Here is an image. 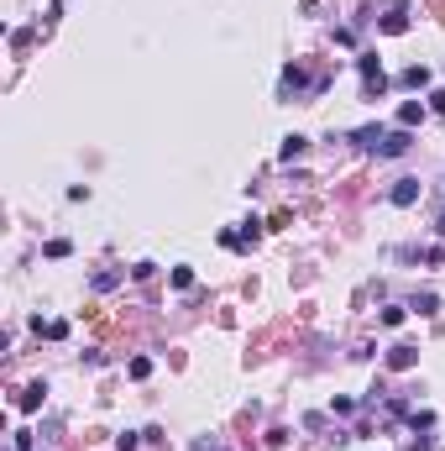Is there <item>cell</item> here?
<instances>
[{"label": "cell", "mask_w": 445, "mask_h": 451, "mask_svg": "<svg viewBox=\"0 0 445 451\" xmlns=\"http://www.w3.org/2000/svg\"><path fill=\"white\" fill-rule=\"evenodd\" d=\"M377 26H383L387 37H403V32H409V0H393V6H387V16H383Z\"/></svg>", "instance_id": "1"}, {"label": "cell", "mask_w": 445, "mask_h": 451, "mask_svg": "<svg viewBox=\"0 0 445 451\" xmlns=\"http://www.w3.org/2000/svg\"><path fill=\"white\" fill-rule=\"evenodd\" d=\"M409 147H414L409 126H399V131H387V137H383V147H377V158H403Z\"/></svg>", "instance_id": "2"}, {"label": "cell", "mask_w": 445, "mask_h": 451, "mask_svg": "<svg viewBox=\"0 0 445 451\" xmlns=\"http://www.w3.org/2000/svg\"><path fill=\"white\" fill-rule=\"evenodd\" d=\"M414 362H419V346H409V341H399L393 352H387V368H393V373H409Z\"/></svg>", "instance_id": "3"}, {"label": "cell", "mask_w": 445, "mask_h": 451, "mask_svg": "<svg viewBox=\"0 0 445 451\" xmlns=\"http://www.w3.org/2000/svg\"><path fill=\"white\" fill-rule=\"evenodd\" d=\"M387 200L399 205V210H403V205H414V200H419V178H399V184L387 189Z\"/></svg>", "instance_id": "4"}, {"label": "cell", "mask_w": 445, "mask_h": 451, "mask_svg": "<svg viewBox=\"0 0 445 451\" xmlns=\"http://www.w3.org/2000/svg\"><path fill=\"white\" fill-rule=\"evenodd\" d=\"M383 137H387L383 126H362V131H356V137H351V142L362 147V153H377V147H383Z\"/></svg>", "instance_id": "5"}, {"label": "cell", "mask_w": 445, "mask_h": 451, "mask_svg": "<svg viewBox=\"0 0 445 451\" xmlns=\"http://www.w3.org/2000/svg\"><path fill=\"white\" fill-rule=\"evenodd\" d=\"M42 399H47V383H26V389H21V399H16V404H21L26 415H32V409H42Z\"/></svg>", "instance_id": "6"}, {"label": "cell", "mask_w": 445, "mask_h": 451, "mask_svg": "<svg viewBox=\"0 0 445 451\" xmlns=\"http://www.w3.org/2000/svg\"><path fill=\"white\" fill-rule=\"evenodd\" d=\"M309 90V79H304V69L293 63V69H283V95H304Z\"/></svg>", "instance_id": "7"}, {"label": "cell", "mask_w": 445, "mask_h": 451, "mask_svg": "<svg viewBox=\"0 0 445 451\" xmlns=\"http://www.w3.org/2000/svg\"><path fill=\"white\" fill-rule=\"evenodd\" d=\"M304 147H309V137H299V131H293V137H283L278 158H283V163H293V158H304Z\"/></svg>", "instance_id": "8"}, {"label": "cell", "mask_w": 445, "mask_h": 451, "mask_svg": "<svg viewBox=\"0 0 445 451\" xmlns=\"http://www.w3.org/2000/svg\"><path fill=\"white\" fill-rule=\"evenodd\" d=\"M121 278H126L121 268H105V273H94V278H89V289H94V294H110V289H116Z\"/></svg>", "instance_id": "9"}, {"label": "cell", "mask_w": 445, "mask_h": 451, "mask_svg": "<svg viewBox=\"0 0 445 451\" xmlns=\"http://www.w3.org/2000/svg\"><path fill=\"white\" fill-rule=\"evenodd\" d=\"M32 331L47 336V341H63V336H69V321H32Z\"/></svg>", "instance_id": "10"}, {"label": "cell", "mask_w": 445, "mask_h": 451, "mask_svg": "<svg viewBox=\"0 0 445 451\" xmlns=\"http://www.w3.org/2000/svg\"><path fill=\"white\" fill-rule=\"evenodd\" d=\"M424 121V105L419 100H403V110H399V126H419Z\"/></svg>", "instance_id": "11"}, {"label": "cell", "mask_w": 445, "mask_h": 451, "mask_svg": "<svg viewBox=\"0 0 445 451\" xmlns=\"http://www.w3.org/2000/svg\"><path fill=\"white\" fill-rule=\"evenodd\" d=\"M356 69H362V79H383V63H377V53H362V58H356Z\"/></svg>", "instance_id": "12"}, {"label": "cell", "mask_w": 445, "mask_h": 451, "mask_svg": "<svg viewBox=\"0 0 445 451\" xmlns=\"http://www.w3.org/2000/svg\"><path fill=\"white\" fill-rule=\"evenodd\" d=\"M399 84H409V90H424V84H430V69H419V63H414V69H403Z\"/></svg>", "instance_id": "13"}, {"label": "cell", "mask_w": 445, "mask_h": 451, "mask_svg": "<svg viewBox=\"0 0 445 451\" xmlns=\"http://www.w3.org/2000/svg\"><path fill=\"white\" fill-rule=\"evenodd\" d=\"M409 309H419V315H435V309H440V299H435V294H414Z\"/></svg>", "instance_id": "14"}, {"label": "cell", "mask_w": 445, "mask_h": 451, "mask_svg": "<svg viewBox=\"0 0 445 451\" xmlns=\"http://www.w3.org/2000/svg\"><path fill=\"white\" fill-rule=\"evenodd\" d=\"M69 252H73V247H69V237H53V241H47V257H53V262L69 257Z\"/></svg>", "instance_id": "15"}, {"label": "cell", "mask_w": 445, "mask_h": 451, "mask_svg": "<svg viewBox=\"0 0 445 451\" xmlns=\"http://www.w3.org/2000/svg\"><path fill=\"white\" fill-rule=\"evenodd\" d=\"M126 373H131V378H147V373H152V357H131Z\"/></svg>", "instance_id": "16"}, {"label": "cell", "mask_w": 445, "mask_h": 451, "mask_svg": "<svg viewBox=\"0 0 445 451\" xmlns=\"http://www.w3.org/2000/svg\"><path fill=\"white\" fill-rule=\"evenodd\" d=\"M403 315H409L403 305H387V309H383V325H403Z\"/></svg>", "instance_id": "17"}, {"label": "cell", "mask_w": 445, "mask_h": 451, "mask_svg": "<svg viewBox=\"0 0 445 451\" xmlns=\"http://www.w3.org/2000/svg\"><path fill=\"white\" fill-rule=\"evenodd\" d=\"M173 289H194V268H173Z\"/></svg>", "instance_id": "18"}, {"label": "cell", "mask_w": 445, "mask_h": 451, "mask_svg": "<svg viewBox=\"0 0 445 451\" xmlns=\"http://www.w3.org/2000/svg\"><path fill=\"white\" fill-rule=\"evenodd\" d=\"M403 451H435V436H419V430H414V441Z\"/></svg>", "instance_id": "19"}, {"label": "cell", "mask_w": 445, "mask_h": 451, "mask_svg": "<svg viewBox=\"0 0 445 451\" xmlns=\"http://www.w3.org/2000/svg\"><path fill=\"white\" fill-rule=\"evenodd\" d=\"M430 110H440V116H445V90H435V95H430Z\"/></svg>", "instance_id": "20"}]
</instances>
